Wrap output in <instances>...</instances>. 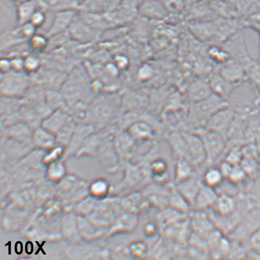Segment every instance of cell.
<instances>
[{
    "mask_svg": "<svg viewBox=\"0 0 260 260\" xmlns=\"http://www.w3.org/2000/svg\"><path fill=\"white\" fill-rule=\"evenodd\" d=\"M224 177L219 167H211L204 173L203 183L208 187L216 188L222 183Z\"/></svg>",
    "mask_w": 260,
    "mask_h": 260,
    "instance_id": "cell-29",
    "label": "cell"
},
{
    "mask_svg": "<svg viewBox=\"0 0 260 260\" xmlns=\"http://www.w3.org/2000/svg\"><path fill=\"white\" fill-rule=\"evenodd\" d=\"M94 128V125L90 124H81L78 126L77 125L73 136H72L70 141L68 143L70 148L68 149L67 154L73 153L77 149L79 150V148L83 145L86 139L93 133Z\"/></svg>",
    "mask_w": 260,
    "mask_h": 260,
    "instance_id": "cell-19",
    "label": "cell"
},
{
    "mask_svg": "<svg viewBox=\"0 0 260 260\" xmlns=\"http://www.w3.org/2000/svg\"><path fill=\"white\" fill-rule=\"evenodd\" d=\"M11 61L12 71L19 72V73H24V58L19 57V56H16V57L11 59Z\"/></svg>",
    "mask_w": 260,
    "mask_h": 260,
    "instance_id": "cell-46",
    "label": "cell"
},
{
    "mask_svg": "<svg viewBox=\"0 0 260 260\" xmlns=\"http://www.w3.org/2000/svg\"><path fill=\"white\" fill-rule=\"evenodd\" d=\"M219 197L214 188L203 183L193 205V210L206 211L213 207Z\"/></svg>",
    "mask_w": 260,
    "mask_h": 260,
    "instance_id": "cell-14",
    "label": "cell"
},
{
    "mask_svg": "<svg viewBox=\"0 0 260 260\" xmlns=\"http://www.w3.org/2000/svg\"><path fill=\"white\" fill-rule=\"evenodd\" d=\"M195 168L196 167L187 159H176L174 172L175 184L195 176Z\"/></svg>",
    "mask_w": 260,
    "mask_h": 260,
    "instance_id": "cell-25",
    "label": "cell"
},
{
    "mask_svg": "<svg viewBox=\"0 0 260 260\" xmlns=\"http://www.w3.org/2000/svg\"><path fill=\"white\" fill-rule=\"evenodd\" d=\"M201 138L205 149L206 162L211 165L219 159L226 148V140L220 134L205 127L192 131Z\"/></svg>",
    "mask_w": 260,
    "mask_h": 260,
    "instance_id": "cell-3",
    "label": "cell"
},
{
    "mask_svg": "<svg viewBox=\"0 0 260 260\" xmlns=\"http://www.w3.org/2000/svg\"><path fill=\"white\" fill-rule=\"evenodd\" d=\"M149 170L151 177L158 184L168 183L169 164L167 161L162 157H155L150 160L149 164Z\"/></svg>",
    "mask_w": 260,
    "mask_h": 260,
    "instance_id": "cell-17",
    "label": "cell"
},
{
    "mask_svg": "<svg viewBox=\"0 0 260 260\" xmlns=\"http://www.w3.org/2000/svg\"><path fill=\"white\" fill-rule=\"evenodd\" d=\"M230 105L228 101L214 93L205 100L190 103L183 127L181 128L192 131L205 127L212 116Z\"/></svg>",
    "mask_w": 260,
    "mask_h": 260,
    "instance_id": "cell-1",
    "label": "cell"
},
{
    "mask_svg": "<svg viewBox=\"0 0 260 260\" xmlns=\"http://www.w3.org/2000/svg\"><path fill=\"white\" fill-rule=\"evenodd\" d=\"M249 240L253 250L260 252V227L252 233Z\"/></svg>",
    "mask_w": 260,
    "mask_h": 260,
    "instance_id": "cell-45",
    "label": "cell"
},
{
    "mask_svg": "<svg viewBox=\"0 0 260 260\" xmlns=\"http://www.w3.org/2000/svg\"><path fill=\"white\" fill-rule=\"evenodd\" d=\"M109 183L104 179H100L95 181L91 187L92 194L97 197H105L109 192Z\"/></svg>",
    "mask_w": 260,
    "mask_h": 260,
    "instance_id": "cell-38",
    "label": "cell"
},
{
    "mask_svg": "<svg viewBox=\"0 0 260 260\" xmlns=\"http://www.w3.org/2000/svg\"><path fill=\"white\" fill-rule=\"evenodd\" d=\"M72 34L75 38L83 41H90L98 37L99 30L83 22L77 16L70 27Z\"/></svg>",
    "mask_w": 260,
    "mask_h": 260,
    "instance_id": "cell-22",
    "label": "cell"
},
{
    "mask_svg": "<svg viewBox=\"0 0 260 260\" xmlns=\"http://www.w3.org/2000/svg\"><path fill=\"white\" fill-rule=\"evenodd\" d=\"M18 30L22 37L25 41H29L30 38L37 34V28L30 22L23 24L22 25L17 26Z\"/></svg>",
    "mask_w": 260,
    "mask_h": 260,
    "instance_id": "cell-40",
    "label": "cell"
},
{
    "mask_svg": "<svg viewBox=\"0 0 260 260\" xmlns=\"http://www.w3.org/2000/svg\"><path fill=\"white\" fill-rule=\"evenodd\" d=\"M238 110L229 106L218 111L208 119L205 127L222 135L226 140L227 133L237 115Z\"/></svg>",
    "mask_w": 260,
    "mask_h": 260,
    "instance_id": "cell-5",
    "label": "cell"
},
{
    "mask_svg": "<svg viewBox=\"0 0 260 260\" xmlns=\"http://www.w3.org/2000/svg\"><path fill=\"white\" fill-rule=\"evenodd\" d=\"M169 206L175 210L184 214H189L192 206L187 202V200L181 195L176 188L173 186L169 196Z\"/></svg>",
    "mask_w": 260,
    "mask_h": 260,
    "instance_id": "cell-27",
    "label": "cell"
},
{
    "mask_svg": "<svg viewBox=\"0 0 260 260\" xmlns=\"http://www.w3.org/2000/svg\"><path fill=\"white\" fill-rule=\"evenodd\" d=\"M186 140L188 149V159L196 167L206 162V154L204 145L198 134L181 128Z\"/></svg>",
    "mask_w": 260,
    "mask_h": 260,
    "instance_id": "cell-6",
    "label": "cell"
},
{
    "mask_svg": "<svg viewBox=\"0 0 260 260\" xmlns=\"http://www.w3.org/2000/svg\"><path fill=\"white\" fill-rule=\"evenodd\" d=\"M79 17L83 22L99 31L108 27L110 25L106 17L101 16L95 13H86V12L85 13L84 12L80 14Z\"/></svg>",
    "mask_w": 260,
    "mask_h": 260,
    "instance_id": "cell-28",
    "label": "cell"
},
{
    "mask_svg": "<svg viewBox=\"0 0 260 260\" xmlns=\"http://www.w3.org/2000/svg\"><path fill=\"white\" fill-rule=\"evenodd\" d=\"M56 139L55 134L43 125L36 128L32 136V141L35 146L41 149L52 148L55 145Z\"/></svg>",
    "mask_w": 260,
    "mask_h": 260,
    "instance_id": "cell-23",
    "label": "cell"
},
{
    "mask_svg": "<svg viewBox=\"0 0 260 260\" xmlns=\"http://www.w3.org/2000/svg\"><path fill=\"white\" fill-rule=\"evenodd\" d=\"M132 251L134 255L140 257V258H144L147 256L148 249L147 245L144 241L137 242L133 245Z\"/></svg>",
    "mask_w": 260,
    "mask_h": 260,
    "instance_id": "cell-42",
    "label": "cell"
},
{
    "mask_svg": "<svg viewBox=\"0 0 260 260\" xmlns=\"http://www.w3.org/2000/svg\"><path fill=\"white\" fill-rule=\"evenodd\" d=\"M41 61L37 56L28 55L24 58L23 72L26 74H34L40 70Z\"/></svg>",
    "mask_w": 260,
    "mask_h": 260,
    "instance_id": "cell-33",
    "label": "cell"
},
{
    "mask_svg": "<svg viewBox=\"0 0 260 260\" xmlns=\"http://www.w3.org/2000/svg\"><path fill=\"white\" fill-rule=\"evenodd\" d=\"M155 74L153 68L148 64H143L137 71V79L141 82H146L150 80Z\"/></svg>",
    "mask_w": 260,
    "mask_h": 260,
    "instance_id": "cell-39",
    "label": "cell"
},
{
    "mask_svg": "<svg viewBox=\"0 0 260 260\" xmlns=\"http://www.w3.org/2000/svg\"><path fill=\"white\" fill-rule=\"evenodd\" d=\"M113 140L119 160H123L128 156L136 142L127 131L116 134L114 136Z\"/></svg>",
    "mask_w": 260,
    "mask_h": 260,
    "instance_id": "cell-18",
    "label": "cell"
},
{
    "mask_svg": "<svg viewBox=\"0 0 260 260\" xmlns=\"http://www.w3.org/2000/svg\"><path fill=\"white\" fill-rule=\"evenodd\" d=\"M47 19L46 14L42 9H39L32 16L30 22L37 28L44 25Z\"/></svg>",
    "mask_w": 260,
    "mask_h": 260,
    "instance_id": "cell-41",
    "label": "cell"
},
{
    "mask_svg": "<svg viewBox=\"0 0 260 260\" xmlns=\"http://www.w3.org/2000/svg\"><path fill=\"white\" fill-rule=\"evenodd\" d=\"M73 119L68 109L53 110L43 119L42 125L53 133L57 134Z\"/></svg>",
    "mask_w": 260,
    "mask_h": 260,
    "instance_id": "cell-10",
    "label": "cell"
},
{
    "mask_svg": "<svg viewBox=\"0 0 260 260\" xmlns=\"http://www.w3.org/2000/svg\"><path fill=\"white\" fill-rule=\"evenodd\" d=\"M219 74L229 81L241 84L246 80V71L241 62L229 60L218 70Z\"/></svg>",
    "mask_w": 260,
    "mask_h": 260,
    "instance_id": "cell-11",
    "label": "cell"
},
{
    "mask_svg": "<svg viewBox=\"0 0 260 260\" xmlns=\"http://www.w3.org/2000/svg\"><path fill=\"white\" fill-rule=\"evenodd\" d=\"M159 228L157 223L153 222H148L143 227V232L146 237H153L159 231Z\"/></svg>",
    "mask_w": 260,
    "mask_h": 260,
    "instance_id": "cell-43",
    "label": "cell"
},
{
    "mask_svg": "<svg viewBox=\"0 0 260 260\" xmlns=\"http://www.w3.org/2000/svg\"><path fill=\"white\" fill-rule=\"evenodd\" d=\"M246 173L243 168L238 166H234L233 167L231 173L229 176L228 179L233 184H239L243 183L246 179Z\"/></svg>",
    "mask_w": 260,
    "mask_h": 260,
    "instance_id": "cell-37",
    "label": "cell"
},
{
    "mask_svg": "<svg viewBox=\"0 0 260 260\" xmlns=\"http://www.w3.org/2000/svg\"><path fill=\"white\" fill-rule=\"evenodd\" d=\"M49 37L43 34H36L29 42V49L35 53L43 52L49 44Z\"/></svg>",
    "mask_w": 260,
    "mask_h": 260,
    "instance_id": "cell-31",
    "label": "cell"
},
{
    "mask_svg": "<svg viewBox=\"0 0 260 260\" xmlns=\"http://www.w3.org/2000/svg\"><path fill=\"white\" fill-rule=\"evenodd\" d=\"M233 166H234L232 165L231 163H230L229 161L226 160L223 161V162L220 164L219 168L221 172H222L224 178H228L230 173L232 172Z\"/></svg>",
    "mask_w": 260,
    "mask_h": 260,
    "instance_id": "cell-47",
    "label": "cell"
},
{
    "mask_svg": "<svg viewBox=\"0 0 260 260\" xmlns=\"http://www.w3.org/2000/svg\"><path fill=\"white\" fill-rule=\"evenodd\" d=\"M208 81L213 93L226 101L231 97L233 91L241 85L239 83L229 81L221 76L218 71L211 74L208 78Z\"/></svg>",
    "mask_w": 260,
    "mask_h": 260,
    "instance_id": "cell-8",
    "label": "cell"
},
{
    "mask_svg": "<svg viewBox=\"0 0 260 260\" xmlns=\"http://www.w3.org/2000/svg\"><path fill=\"white\" fill-rule=\"evenodd\" d=\"M40 9V2L38 0L29 1L18 4L17 7V26L30 22V20L35 12Z\"/></svg>",
    "mask_w": 260,
    "mask_h": 260,
    "instance_id": "cell-24",
    "label": "cell"
},
{
    "mask_svg": "<svg viewBox=\"0 0 260 260\" xmlns=\"http://www.w3.org/2000/svg\"><path fill=\"white\" fill-rule=\"evenodd\" d=\"M232 241L231 249H230L229 258L242 259L246 258L247 252L243 245L240 241Z\"/></svg>",
    "mask_w": 260,
    "mask_h": 260,
    "instance_id": "cell-36",
    "label": "cell"
},
{
    "mask_svg": "<svg viewBox=\"0 0 260 260\" xmlns=\"http://www.w3.org/2000/svg\"><path fill=\"white\" fill-rule=\"evenodd\" d=\"M113 63L118 68L119 71L125 70L129 64V61L126 56L123 55H118L115 56L113 59Z\"/></svg>",
    "mask_w": 260,
    "mask_h": 260,
    "instance_id": "cell-44",
    "label": "cell"
},
{
    "mask_svg": "<svg viewBox=\"0 0 260 260\" xmlns=\"http://www.w3.org/2000/svg\"><path fill=\"white\" fill-rule=\"evenodd\" d=\"M77 16L76 9L56 11L52 25L47 32L48 37H56L70 28Z\"/></svg>",
    "mask_w": 260,
    "mask_h": 260,
    "instance_id": "cell-7",
    "label": "cell"
},
{
    "mask_svg": "<svg viewBox=\"0 0 260 260\" xmlns=\"http://www.w3.org/2000/svg\"><path fill=\"white\" fill-rule=\"evenodd\" d=\"M259 162H260V154H259Z\"/></svg>",
    "mask_w": 260,
    "mask_h": 260,
    "instance_id": "cell-51",
    "label": "cell"
},
{
    "mask_svg": "<svg viewBox=\"0 0 260 260\" xmlns=\"http://www.w3.org/2000/svg\"><path fill=\"white\" fill-rule=\"evenodd\" d=\"M213 94L208 79L195 80L189 85L186 92V97L190 103H197Z\"/></svg>",
    "mask_w": 260,
    "mask_h": 260,
    "instance_id": "cell-16",
    "label": "cell"
},
{
    "mask_svg": "<svg viewBox=\"0 0 260 260\" xmlns=\"http://www.w3.org/2000/svg\"><path fill=\"white\" fill-rule=\"evenodd\" d=\"M237 207V197L224 193L218 197L216 202L211 208L216 214L225 216L234 213Z\"/></svg>",
    "mask_w": 260,
    "mask_h": 260,
    "instance_id": "cell-20",
    "label": "cell"
},
{
    "mask_svg": "<svg viewBox=\"0 0 260 260\" xmlns=\"http://www.w3.org/2000/svg\"><path fill=\"white\" fill-rule=\"evenodd\" d=\"M257 106H258V108L260 110V98L259 99L258 102H257Z\"/></svg>",
    "mask_w": 260,
    "mask_h": 260,
    "instance_id": "cell-50",
    "label": "cell"
},
{
    "mask_svg": "<svg viewBox=\"0 0 260 260\" xmlns=\"http://www.w3.org/2000/svg\"><path fill=\"white\" fill-rule=\"evenodd\" d=\"M0 70L1 74H6L12 71L11 59L2 58L0 61Z\"/></svg>",
    "mask_w": 260,
    "mask_h": 260,
    "instance_id": "cell-48",
    "label": "cell"
},
{
    "mask_svg": "<svg viewBox=\"0 0 260 260\" xmlns=\"http://www.w3.org/2000/svg\"><path fill=\"white\" fill-rule=\"evenodd\" d=\"M164 137L175 159H188V149L186 139L180 129H172L164 134Z\"/></svg>",
    "mask_w": 260,
    "mask_h": 260,
    "instance_id": "cell-9",
    "label": "cell"
},
{
    "mask_svg": "<svg viewBox=\"0 0 260 260\" xmlns=\"http://www.w3.org/2000/svg\"><path fill=\"white\" fill-rule=\"evenodd\" d=\"M46 100L47 106L52 111L61 108H68L63 95L55 89L46 91Z\"/></svg>",
    "mask_w": 260,
    "mask_h": 260,
    "instance_id": "cell-30",
    "label": "cell"
},
{
    "mask_svg": "<svg viewBox=\"0 0 260 260\" xmlns=\"http://www.w3.org/2000/svg\"><path fill=\"white\" fill-rule=\"evenodd\" d=\"M140 12L145 16L162 18L166 16L165 6L158 0H145L140 7Z\"/></svg>",
    "mask_w": 260,
    "mask_h": 260,
    "instance_id": "cell-26",
    "label": "cell"
},
{
    "mask_svg": "<svg viewBox=\"0 0 260 260\" xmlns=\"http://www.w3.org/2000/svg\"><path fill=\"white\" fill-rule=\"evenodd\" d=\"M209 56L215 62L223 64L229 60L230 55L226 50L213 47L209 50Z\"/></svg>",
    "mask_w": 260,
    "mask_h": 260,
    "instance_id": "cell-34",
    "label": "cell"
},
{
    "mask_svg": "<svg viewBox=\"0 0 260 260\" xmlns=\"http://www.w3.org/2000/svg\"><path fill=\"white\" fill-rule=\"evenodd\" d=\"M203 184V181L196 176L175 184L176 189L192 206Z\"/></svg>",
    "mask_w": 260,
    "mask_h": 260,
    "instance_id": "cell-12",
    "label": "cell"
},
{
    "mask_svg": "<svg viewBox=\"0 0 260 260\" xmlns=\"http://www.w3.org/2000/svg\"><path fill=\"white\" fill-rule=\"evenodd\" d=\"M113 138H114L113 134L109 136L101 145L96 154L102 163L109 168L115 167L119 161Z\"/></svg>",
    "mask_w": 260,
    "mask_h": 260,
    "instance_id": "cell-15",
    "label": "cell"
},
{
    "mask_svg": "<svg viewBox=\"0 0 260 260\" xmlns=\"http://www.w3.org/2000/svg\"><path fill=\"white\" fill-rule=\"evenodd\" d=\"M1 76L2 95L22 98L30 87V82L23 73L11 71Z\"/></svg>",
    "mask_w": 260,
    "mask_h": 260,
    "instance_id": "cell-4",
    "label": "cell"
},
{
    "mask_svg": "<svg viewBox=\"0 0 260 260\" xmlns=\"http://www.w3.org/2000/svg\"><path fill=\"white\" fill-rule=\"evenodd\" d=\"M10 135L17 139L20 141L26 142L29 139L30 135L29 131V125L26 123H17L10 125Z\"/></svg>",
    "mask_w": 260,
    "mask_h": 260,
    "instance_id": "cell-32",
    "label": "cell"
},
{
    "mask_svg": "<svg viewBox=\"0 0 260 260\" xmlns=\"http://www.w3.org/2000/svg\"><path fill=\"white\" fill-rule=\"evenodd\" d=\"M49 150V152L44 155V162L49 164L58 161L65 152L64 149L61 145L53 146Z\"/></svg>",
    "mask_w": 260,
    "mask_h": 260,
    "instance_id": "cell-35",
    "label": "cell"
},
{
    "mask_svg": "<svg viewBox=\"0 0 260 260\" xmlns=\"http://www.w3.org/2000/svg\"><path fill=\"white\" fill-rule=\"evenodd\" d=\"M121 100L115 95H104L98 98L86 112V119L92 125L106 126L118 115Z\"/></svg>",
    "mask_w": 260,
    "mask_h": 260,
    "instance_id": "cell-2",
    "label": "cell"
},
{
    "mask_svg": "<svg viewBox=\"0 0 260 260\" xmlns=\"http://www.w3.org/2000/svg\"><path fill=\"white\" fill-rule=\"evenodd\" d=\"M187 215L171 207L166 208L157 215L156 223L159 230L164 231L173 224L187 219Z\"/></svg>",
    "mask_w": 260,
    "mask_h": 260,
    "instance_id": "cell-21",
    "label": "cell"
},
{
    "mask_svg": "<svg viewBox=\"0 0 260 260\" xmlns=\"http://www.w3.org/2000/svg\"><path fill=\"white\" fill-rule=\"evenodd\" d=\"M190 216V226L193 232L206 235L216 229L206 211L193 210Z\"/></svg>",
    "mask_w": 260,
    "mask_h": 260,
    "instance_id": "cell-13",
    "label": "cell"
},
{
    "mask_svg": "<svg viewBox=\"0 0 260 260\" xmlns=\"http://www.w3.org/2000/svg\"><path fill=\"white\" fill-rule=\"evenodd\" d=\"M14 1L16 2L18 5V4H22V3L29 1V0H14Z\"/></svg>",
    "mask_w": 260,
    "mask_h": 260,
    "instance_id": "cell-49",
    "label": "cell"
}]
</instances>
